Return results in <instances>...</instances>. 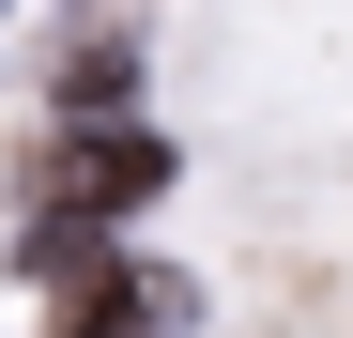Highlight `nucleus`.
Segmentation results:
<instances>
[{"mask_svg":"<svg viewBox=\"0 0 353 338\" xmlns=\"http://www.w3.org/2000/svg\"><path fill=\"white\" fill-rule=\"evenodd\" d=\"M154 185H169V139H139V123H46L16 154V215L62 231V246H92L108 215H139Z\"/></svg>","mask_w":353,"mask_h":338,"instance_id":"f257e3e1","label":"nucleus"},{"mask_svg":"<svg viewBox=\"0 0 353 338\" xmlns=\"http://www.w3.org/2000/svg\"><path fill=\"white\" fill-rule=\"evenodd\" d=\"M46 338H185V277L77 246L62 277H46Z\"/></svg>","mask_w":353,"mask_h":338,"instance_id":"f03ea898","label":"nucleus"},{"mask_svg":"<svg viewBox=\"0 0 353 338\" xmlns=\"http://www.w3.org/2000/svg\"><path fill=\"white\" fill-rule=\"evenodd\" d=\"M46 92H62V123H108V108L139 92V46H123V31H62V62H46Z\"/></svg>","mask_w":353,"mask_h":338,"instance_id":"7ed1b4c3","label":"nucleus"}]
</instances>
